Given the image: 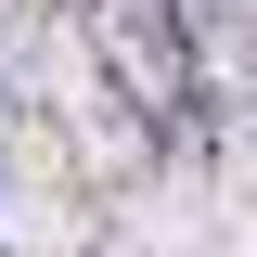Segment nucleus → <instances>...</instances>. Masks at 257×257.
Listing matches in <instances>:
<instances>
[{"instance_id":"1","label":"nucleus","mask_w":257,"mask_h":257,"mask_svg":"<svg viewBox=\"0 0 257 257\" xmlns=\"http://www.w3.org/2000/svg\"><path fill=\"white\" fill-rule=\"evenodd\" d=\"M77 26L116 39V26H180V13H167V0H77Z\"/></svg>"}]
</instances>
